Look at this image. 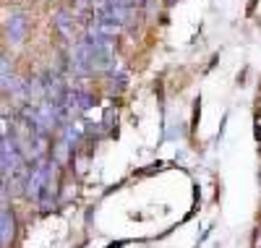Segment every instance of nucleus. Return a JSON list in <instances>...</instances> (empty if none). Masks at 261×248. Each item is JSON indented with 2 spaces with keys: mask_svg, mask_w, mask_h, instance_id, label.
<instances>
[{
  "mask_svg": "<svg viewBox=\"0 0 261 248\" xmlns=\"http://www.w3.org/2000/svg\"><path fill=\"white\" fill-rule=\"evenodd\" d=\"M13 238V214L8 207H0V245H6Z\"/></svg>",
  "mask_w": 261,
  "mask_h": 248,
  "instance_id": "obj_2",
  "label": "nucleus"
},
{
  "mask_svg": "<svg viewBox=\"0 0 261 248\" xmlns=\"http://www.w3.org/2000/svg\"><path fill=\"white\" fill-rule=\"evenodd\" d=\"M71 13L68 11H58V16H55V24L60 27V29H68V24H71Z\"/></svg>",
  "mask_w": 261,
  "mask_h": 248,
  "instance_id": "obj_3",
  "label": "nucleus"
},
{
  "mask_svg": "<svg viewBox=\"0 0 261 248\" xmlns=\"http://www.w3.org/2000/svg\"><path fill=\"white\" fill-rule=\"evenodd\" d=\"M0 115H3V102H0Z\"/></svg>",
  "mask_w": 261,
  "mask_h": 248,
  "instance_id": "obj_4",
  "label": "nucleus"
},
{
  "mask_svg": "<svg viewBox=\"0 0 261 248\" xmlns=\"http://www.w3.org/2000/svg\"><path fill=\"white\" fill-rule=\"evenodd\" d=\"M8 39L11 42H21L24 39V34H27V16L24 13H13L11 18H8Z\"/></svg>",
  "mask_w": 261,
  "mask_h": 248,
  "instance_id": "obj_1",
  "label": "nucleus"
}]
</instances>
